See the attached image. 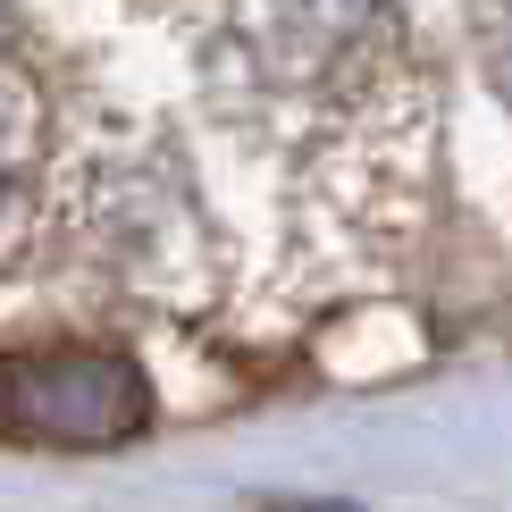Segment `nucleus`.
Listing matches in <instances>:
<instances>
[{"instance_id": "1", "label": "nucleus", "mask_w": 512, "mask_h": 512, "mask_svg": "<svg viewBox=\"0 0 512 512\" xmlns=\"http://www.w3.org/2000/svg\"><path fill=\"white\" fill-rule=\"evenodd\" d=\"M152 412L143 370L101 345H42L0 361V437L9 445H59V454H93L126 445Z\"/></svg>"}]
</instances>
